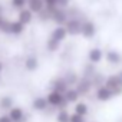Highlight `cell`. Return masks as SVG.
<instances>
[{"instance_id": "cell-10", "label": "cell", "mask_w": 122, "mask_h": 122, "mask_svg": "<svg viewBox=\"0 0 122 122\" xmlns=\"http://www.w3.org/2000/svg\"><path fill=\"white\" fill-rule=\"evenodd\" d=\"M33 17H35V15H33L27 7H23V9L17 10V20H19V22H22L25 26L30 25V23L33 22Z\"/></svg>"}, {"instance_id": "cell-30", "label": "cell", "mask_w": 122, "mask_h": 122, "mask_svg": "<svg viewBox=\"0 0 122 122\" xmlns=\"http://www.w3.org/2000/svg\"><path fill=\"white\" fill-rule=\"evenodd\" d=\"M118 76H119V78H121V79H122V71H121V72H119V73H118Z\"/></svg>"}, {"instance_id": "cell-20", "label": "cell", "mask_w": 122, "mask_h": 122, "mask_svg": "<svg viewBox=\"0 0 122 122\" xmlns=\"http://www.w3.org/2000/svg\"><path fill=\"white\" fill-rule=\"evenodd\" d=\"M59 47H60V43L59 42H56V40H53V39H47V42H46V49H47V52H50V53H55V52H57L59 50Z\"/></svg>"}, {"instance_id": "cell-9", "label": "cell", "mask_w": 122, "mask_h": 122, "mask_svg": "<svg viewBox=\"0 0 122 122\" xmlns=\"http://www.w3.org/2000/svg\"><path fill=\"white\" fill-rule=\"evenodd\" d=\"M66 37H68V32H66V29H65L63 25L56 26V27L52 30V33H50V39H53V40H56V42H59V43H62Z\"/></svg>"}, {"instance_id": "cell-13", "label": "cell", "mask_w": 122, "mask_h": 122, "mask_svg": "<svg viewBox=\"0 0 122 122\" xmlns=\"http://www.w3.org/2000/svg\"><path fill=\"white\" fill-rule=\"evenodd\" d=\"M25 29H26V26L22 22H19L17 19L16 20H10V23H9V35L19 36V35H22L25 32Z\"/></svg>"}, {"instance_id": "cell-12", "label": "cell", "mask_w": 122, "mask_h": 122, "mask_svg": "<svg viewBox=\"0 0 122 122\" xmlns=\"http://www.w3.org/2000/svg\"><path fill=\"white\" fill-rule=\"evenodd\" d=\"M91 88H92V81H89L86 78H82V79H78L75 89L79 92V95H86V93H89Z\"/></svg>"}, {"instance_id": "cell-21", "label": "cell", "mask_w": 122, "mask_h": 122, "mask_svg": "<svg viewBox=\"0 0 122 122\" xmlns=\"http://www.w3.org/2000/svg\"><path fill=\"white\" fill-rule=\"evenodd\" d=\"M12 106H13L12 96H2L0 98V108L2 109H10Z\"/></svg>"}, {"instance_id": "cell-25", "label": "cell", "mask_w": 122, "mask_h": 122, "mask_svg": "<svg viewBox=\"0 0 122 122\" xmlns=\"http://www.w3.org/2000/svg\"><path fill=\"white\" fill-rule=\"evenodd\" d=\"M71 2H72V0H56V7L68 9V7L71 6Z\"/></svg>"}, {"instance_id": "cell-29", "label": "cell", "mask_w": 122, "mask_h": 122, "mask_svg": "<svg viewBox=\"0 0 122 122\" xmlns=\"http://www.w3.org/2000/svg\"><path fill=\"white\" fill-rule=\"evenodd\" d=\"M2 72H3V63L0 62V73H2Z\"/></svg>"}, {"instance_id": "cell-17", "label": "cell", "mask_w": 122, "mask_h": 122, "mask_svg": "<svg viewBox=\"0 0 122 122\" xmlns=\"http://www.w3.org/2000/svg\"><path fill=\"white\" fill-rule=\"evenodd\" d=\"M25 68H26V71H29V72H35V71L39 68V59H37L35 55H29V56L25 59Z\"/></svg>"}, {"instance_id": "cell-14", "label": "cell", "mask_w": 122, "mask_h": 122, "mask_svg": "<svg viewBox=\"0 0 122 122\" xmlns=\"http://www.w3.org/2000/svg\"><path fill=\"white\" fill-rule=\"evenodd\" d=\"M26 7H27L33 15H37L39 12H42V10L45 9V2H43V0H27Z\"/></svg>"}, {"instance_id": "cell-22", "label": "cell", "mask_w": 122, "mask_h": 122, "mask_svg": "<svg viewBox=\"0 0 122 122\" xmlns=\"http://www.w3.org/2000/svg\"><path fill=\"white\" fill-rule=\"evenodd\" d=\"M69 119H71V113L65 109L59 111L56 115V122H69Z\"/></svg>"}, {"instance_id": "cell-8", "label": "cell", "mask_w": 122, "mask_h": 122, "mask_svg": "<svg viewBox=\"0 0 122 122\" xmlns=\"http://www.w3.org/2000/svg\"><path fill=\"white\" fill-rule=\"evenodd\" d=\"M12 119V122H26V116H25V111L20 106H12L9 109L7 113Z\"/></svg>"}, {"instance_id": "cell-6", "label": "cell", "mask_w": 122, "mask_h": 122, "mask_svg": "<svg viewBox=\"0 0 122 122\" xmlns=\"http://www.w3.org/2000/svg\"><path fill=\"white\" fill-rule=\"evenodd\" d=\"M95 96L99 102H108L113 98V93L111 92L109 88H106L105 85H101L96 88V92H95Z\"/></svg>"}, {"instance_id": "cell-4", "label": "cell", "mask_w": 122, "mask_h": 122, "mask_svg": "<svg viewBox=\"0 0 122 122\" xmlns=\"http://www.w3.org/2000/svg\"><path fill=\"white\" fill-rule=\"evenodd\" d=\"M46 99H47L49 106H53V108H60V106H65L66 105V101H65L63 93L56 92V91H50L47 93Z\"/></svg>"}, {"instance_id": "cell-18", "label": "cell", "mask_w": 122, "mask_h": 122, "mask_svg": "<svg viewBox=\"0 0 122 122\" xmlns=\"http://www.w3.org/2000/svg\"><path fill=\"white\" fill-rule=\"evenodd\" d=\"M52 91H56V92H60V93H63L68 88H69V85H68V82L63 79V78H59V79H55L53 82H52Z\"/></svg>"}, {"instance_id": "cell-7", "label": "cell", "mask_w": 122, "mask_h": 122, "mask_svg": "<svg viewBox=\"0 0 122 122\" xmlns=\"http://www.w3.org/2000/svg\"><path fill=\"white\" fill-rule=\"evenodd\" d=\"M103 56H105V60L109 65H115L116 66V65H121V62H122V55L118 50H115V49L106 50V53Z\"/></svg>"}, {"instance_id": "cell-11", "label": "cell", "mask_w": 122, "mask_h": 122, "mask_svg": "<svg viewBox=\"0 0 122 122\" xmlns=\"http://www.w3.org/2000/svg\"><path fill=\"white\" fill-rule=\"evenodd\" d=\"M102 59H103V50H102L101 47H92V49L88 52V60H89L92 65L99 63Z\"/></svg>"}, {"instance_id": "cell-5", "label": "cell", "mask_w": 122, "mask_h": 122, "mask_svg": "<svg viewBox=\"0 0 122 122\" xmlns=\"http://www.w3.org/2000/svg\"><path fill=\"white\" fill-rule=\"evenodd\" d=\"M68 19H69V16H68L66 9L55 7V9L50 12V20H52L56 26H59V25H65Z\"/></svg>"}, {"instance_id": "cell-23", "label": "cell", "mask_w": 122, "mask_h": 122, "mask_svg": "<svg viewBox=\"0 0 122 122\" xmlns=\"http://www.w3.org/2000/svg\"><path fill=\"white\" fill-rule=\"evenodd\" d=\"M27 0H10V7L13 10H20L23 7H26Z\"/></svg>"}, {"instance_id": "cell-2", "label": "cell", "mask_w": 122, "mask_h": 122, "mask_svg": "<svg viewBox=\"0 0 122 122\" xmlns=\"http://www.w3.org/2000/svg\"><path fill=\"white\" fill-rule=\"evenodd\" d=\"M63 26H65V29L68 32V36H78V35H81L82 20L79 17H69Z\"/></svg>"}, {"instance_id": "cell-3", "label": "cell", "mask_w": 122, "mask_h": 122, "mask_svg": "<svg viewBox=\"0 0 122 122\" xmlns=\"http://www.w3.org/2000/svg\"><path fill=\"white\" fill-rule=\"evenodd\" d=\"M96 30L98 29H96L95 22H92L89 19L82 20V26H81V35H82V37H85V39H93L96 36Z\"/></svg>"}, {"instance_id": "cell-28", "label": "cell", "mask_w": 122, "mask_h": 122, "mask_svg": "<svg viewBox=\"0 0 122 122\" xmlns=\"http://www.w3.org/2000/svg\"><path fill=\"white\" fill-rule=\"evenodd\" d=\"M3 12H5V7L2 6V3H0V15H3Z\"/></svg>"}, {"instance_id": "cell-1", "label": "cell", "mask_w": 122, "mask_h": 122, "mask_svg": "<svg viewBox=\"0 0 122 122\" xmlns=\"http://www.w3.org/2000/svg\"><path fill=\"white\" fill-rule=\"evenodd\" d=\"M103 85L111 89V92L113 93V96L122 95V79L118 76V73H113V75L106 76Z\"/></svg>"}, {"instance_id": "cell-24", "label": "cell", "mask_w": 122, "mask_h": 122, "mask_svg": "<svg viewBox=\"0 0 122 122\" xmlns=\"http://www.w3.org/2000/svg\"><path fill=\"white\" fill-rule=\"evenodd\" d=\"M69 122H86L85 121V116L83 115H79V113H71V119H69Z\"/></svg>"}, {"instance_id": "cell-15", "label": "cell", "mask_w": 122, "mask_h": 122, "mask_svg": "<svg viewBox=\"0 0 122 122\" xmlns=\"http://www.w3.org/2000/svg\"><path fill=\"white\" fill-rule=\"evenodd\" d=\"M63 96H65V101L66 103H75L79 101V92L75 89V88H68L65 92H63Z\"/></svg>"}, {"instance_id": "cell-26", "label": "cell", "mask_w": 122, "mask_h": 122, "mask_svg": "<svg viewBox=\"0 0 122 122\" xmlns=\"http://www.w3.org/2000/svg\"><path fill=\"white\" fill-rule=\"evenodd\" d=\"M45 2V9L47 10H53L56 7V0H43Z\"/></svg>"}, {"instance_id": "cell-27", "label": "cell", "mask_w": 122, "mask_h": 122, "mask_svg": "<svg viewBox=\"0 0 122 122\" xmlns=\"http://www.w3.org/2000/svg\"><path fill=\"white\" fill-rule=\"evenodd\" d=\"M0 122H12V119L7 113H5V115H0Z\"/></svg>"}, {"instance_id": "cell-16", "label": "cell", "mask_w": 122, "mask_h": 122, "mask_svg": "<svg viewBox=\"0 0 122 122\" xmlns=\"http://www.w3.org/2000/svg\"><path fill=\"white\" fill-rule=\"evenodd\" d=\"M32 106H33L35 111H37V112H43V111L47 109L49 103H47V99H46V98H43V96H37V98L33 99Z\"/></svg>"}, {"instance_id": "cell-19", "label": "cell", "mask_w": 122, "mask_h": 122, "mask_svg": "<svg viewBox=\"0 0 122 122\" xmlns=\"http://www.w3.org/2000/svg\"><path fill=\"white\" fill-rule=\"evenodd\" d=\"M73 112H75V113H79V115L86 116V115H88V112H89V106H88V103H86V102H83V101H78V102H75Z\"/></svg>"}]
</instances>
